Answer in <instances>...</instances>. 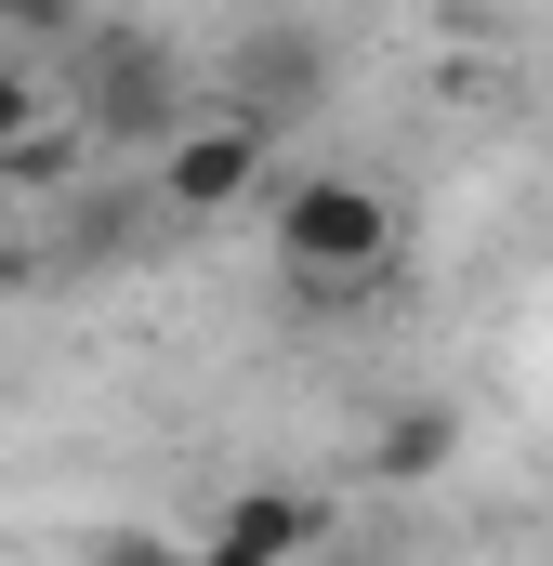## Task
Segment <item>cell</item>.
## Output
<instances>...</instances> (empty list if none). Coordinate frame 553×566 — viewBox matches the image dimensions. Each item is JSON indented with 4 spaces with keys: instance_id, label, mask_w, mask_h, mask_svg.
<instances>
[{
    "instance_id": "9c48e42d",
    "label": "cell",
    "mask_w": 553,
    "mask_h": 566,
    "mask_svg": "<svg viewBox=\"0 0 553 566\" xmlns=\"http://www.w3.org/2000/svg\"><path fill=\"white\" fill-rule=\"evenodd\" d=\"M106 13L93 0H0V53H66V40H93Z\"/></svg>"
},
{
    "instance_id": "277c9868",
    "label": "cell",
    "mask_w": 553,
    "mask_h": 566,
    "mask_svg": "<svg viewBox=\"0 0 553 566\" xmlns=\"http://www.w3.org/2000/svg\"><path fill=\"white\" fill-rule=\"evenodd\" d=\"M225 106H251L264 133H303V119L330 106V40H316L303 13L238 27V53H225Z\"/></svg>"
},
{
    "instance_id": "3957f363",
    "label": "cell",
    "mask_w": 553,
    "mask_h": 566,
    "mask_svg": "<svg viewBox=\"0 0 553 566\" xmlns=\"http://www.w3.org/2000/svg\"><path fill=\"white\" fill-rule=\"evenodd\" d=\"M276 145H290V133H264L251 106H198V133L171 145L145 185H158L171 224H238L251 198H276Z\"/></svg>"
},
{
    "instance_id": "52a82bcc",
    "label": "cell",
    "mask_w": 553,
    "mask_h": 566,
    "mask_svg": "<svg viewBox=\"0 0 553 566\" xmlns=\"http://www.w3.org/2000/svg\"><path fill=\"white\" fill-rule=\"evenodd\" d=\"M461 461V396H396L383 422H369V448H356V474L383 488V501H409V488H435Z\"/></svg>"
},
{
    "instance_id": "7a4b0ae2",
    "label": "cell",
    "mask_w": 553,
    "mask_h": 566,
    "mask_svg": "<svg viewBox=\"0 0 553 566\" xmlns=\"http://www.w3.org/2000/svg\"><path fill=\"white\" fill-rule=\"evenodd\" d=\"M396 251H409L396 185H369V171H290L276 185V277L303 303H369L396 277Z\"/></svg>"
},
{
    "instance_id": "8fae6325",
    "label": "cell",
    "mask_w": 553,
    "mask_h": 566,
    "mask_svg": "<svg viewBox=\"0 0 553 566\" xmlns=\"http://www.w3.org/2000/svg\"><path fill=\"white\" fill-rule=\"evenodd\" d=\"M40 119H66V93L40 80V53H0V158L40 133Z\"/></svg>"
},
{
    "instance_id": "5b68a950",
    "label": "cell",
    "mask_w": 553,
    "mask_h": 566,
    "mask_svg": "<svg viewBox=\"0 0 553 566\" xmlns=\"http://www.w3.org/2000/svg\"><path fill=\"white\" fill-rule=\"evenodd\" d=\"M316 541H330V501L251 474V488H225V514L198 527V566H303Z\"/></svg>"
},
{
    "instance_id": "7c38bea8",
    "label": "cell",
    "mask_w": 553,
    "mask_h": 566,
    "mask_svg": "<svg viewBox=\"0 0 553 566\" xmlns=\"http://www.w3.org/2000/svg\"><path fill=\"white\" fill-rule=\"evenodd\" d=\"M303 566H396V554H383V541H343V527H330V541H316Z\"/></svg>"
},
{
    "instance_id": "30bf717a",
    "label": "cell",
    "mask_w": 553,
    "mask_h": 566,
    "mask_svg": "<svg viewBox=\"0 0 553 566\" xmlns=\"http://www.w3.org/2000/svg\"><path fill=\"white\" fill-rule=\"evenodd\" d=\"M53 566H198V541H171V527H80Z\"/></svg>"
},
{
    "instance_id": "8992f818",
    "label": "cell",
    "mask_w": 553,
    "mask_h": 566,
    "mask_svg": "<svg viewBox=\"0 0 553 566\" xmlns=\"http://www.w3.org/2000/svg\"><path fill=\"white\" fill-rule=\"evenodd\" d=\"M145 238H171V211H158V185H80L66 211H53V277H119L145 264Z\"/></svg>"
},
{
    "instance_id": "6da1fadb",
    "label": "cell",
    "mask_w": 553,
    "mask_h": 566,
    "mask_svg": "<svg viewBox=\"0 0 553 566\" xmlns=\"http://www.w3.org/2000/svg\"><path fill=\"white\" fill-rule=\"evenodd\" d=\"M53 93L93 133V158H171V145L198 133V66L171 53V27H133V13H106L93 40H66L53 53Z\"/></svg>"
},
{
    "instance_id": "ba28073f",
    "label": "cell",
    "mask_w": 553,
    "mask_h": 566,
    "mask_svg": "<svg viewBox=\"0 0 553 566\" xmlns=\"http://www.w3.org/2000/svg\"><path fill=\"white\" fill-rule=\"evenodd\" d=\"M93 171H106V158H93V133H80V119H40V133L0 158V185H13V198H53V211H66Z\"/></svg>"
}]
</instances>
